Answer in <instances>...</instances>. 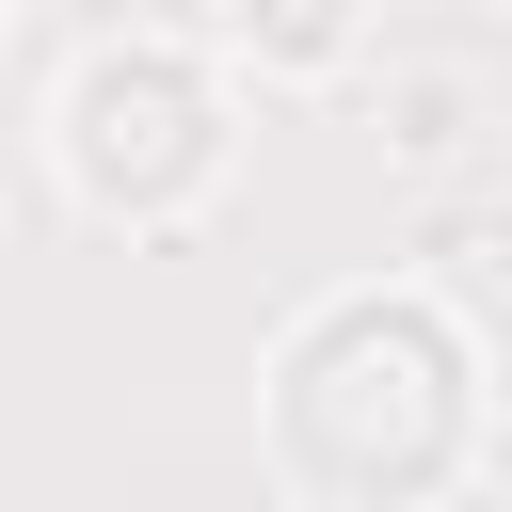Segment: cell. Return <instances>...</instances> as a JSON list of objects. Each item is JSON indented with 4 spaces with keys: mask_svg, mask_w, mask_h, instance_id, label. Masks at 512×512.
Here are the masks:
<instances>
[{
    "mask_svg": "<svg viewBox=\"0 0 512 512\" xmlns=\"http://www.w3.org/2000/svg\"><path fill=\"white\" fill-rule=\"evenodd\" d=\"M64 160H80V192L160 208V192H192V176H208V112H192V80H176V64H96V80L64 96Z\"/></svg>",
    "mask_w": 512,
    "mask_h": 512,
    "instance_id": "cell-1",
    "label": "cell"
},
{
    "mask_svg": "<svg viewBox=\"0 0 512 512\" xmlns=\"http://www.w3.org/2000/svg\"><path fill=\"white\" fill-rule=\"evenodd\" d=\"M272 48H336V0H272Z\"/></svg>",
    "mask_w": 512,
    "mask_h": 512,
    "instance_id": "cell-2",
    "label": "cell"
}]
</instances>
